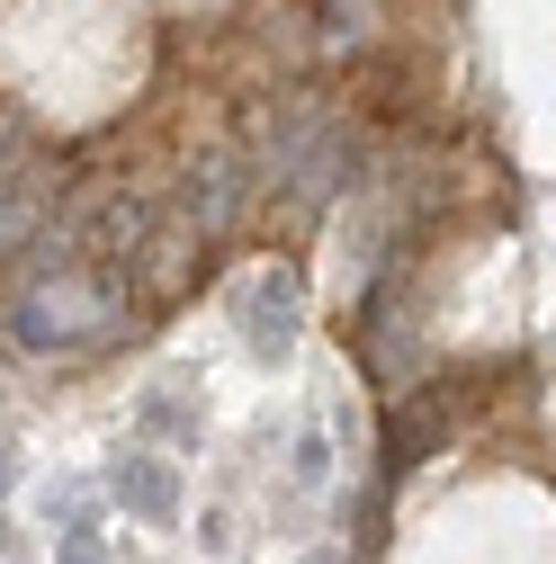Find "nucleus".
<instances>
[{
	"label": "nucleus",
	"instance_id": "obj_4",
	"mask_svg": "<svg viewBox=\"0 0 556 564\" xmlns=\"http://www.w3.org/2000/svg\"><path fill=\"white\" fill-rule=\"evenodd\" d=\"M108 492H117L145 529H171V520H180V475H171L162 457H145V448H126V457L108 466Z\"/></svg>",
	"mask_w": 556,
	"mask_h": 564
},
{
	"label": "nucleus",
	"instance_id": "obj_7",
	"mask_svg": "<svg viewBox=\"0 0 556 564\" xmlns=\"http://www.w3.org/2000/svg\"><path fill=\"white\" fill-rule=\"evenodd\" d=\"M145 431H171V440H197V412H180L171 394H145Z\"/></svg>",
	"mask_w": 556,
	"mask_h": 564
},
{
	"label": "nucleus",
	"instance_id": "obj_5",
	"mask_svg": "<svg viewBox=\"0 0 556 564\" xmlns=\"http://www.w3.org/2000/svg\"><path fill=\"white\" fill-rule=\"evenodd\" d=\"M90 502H99L90 484H54V492H45V529H82V520H90Z\"/></svg>",
	"mask_w": 556,
	"mask_h": 564
},
{
	"label": "nucleus",
	"instance_id": "obj_6",
	"mask_svg": "<svg viewBox=\"0 0 556 564\" xmlns=\"http://www.w3.org/2000/svg\"><path fill=\"white\" fill-rule=\"evenodd\" d=\"M54 564H117V555H108V538L82 520V529H63V538H54Z\"/></svg>",
	"mask_w": 556,
	"mask_h": 564
},
{
	"label": "nucleus",
	"instance_id": "obj_9",
	"mask_svg": "<svg viewBox=\"0 0 556 564\" xmlns=\"http://www.w3.org/2000/svg\"><path fill=\"white\" fill-rule=\"evenodd\" d=\"M10 484H19V457H10V448H0V502H10Z\"/></svg>",
	"mask_w": 556,
	"mask_h": 564
},
{
	"label": "nucleus",
	"instance_id": "obj_10",
	"mask_svg": "<svg viewBox=\"0 0 556 564\" xmlns=\"http://www.w3.org/2000/svg\"><path fill=\"white\" fill-rule=\"evenodd\" d=\"M306 564H341V555H306Z\"/></svg>",
	"mask_w": 556,
	"mask_h": 564
},
{
	"label": "nucleus",
	"instance_id": "obj_1",
	"mask_svg": "<svg viewBox=\"0 0 556 564\" xmlns=\"http://www.w3.org/2000/svg\"><path fill=\"white\" fill-rule=\"evenodd\" d=\"M252 188H260V180H252V153H197V162L180 171V197H171V216H180L197 242H225Z\"/></svg>",
	"mask_w": 556,
	"mask_h": 564
},
{
	"label": "nucleus",
	"instance_id": "obj_8",
	"mask_svg": "<svg viewBox=\"0 0 556 564\" xmlns=\"http://www.w3.org/2000/svg\"><path fill=\"white\" fill-rule=\"evenodd\" d=\"M323 466H332V448H323V431H306V440H297V475L323 484Z\"/></svg>",
	"mask_w": 556,
	"mask_h": 564
},
{
	"label": "nucleus",
	"instance_id": "obj_3",
	"mask_svg": "<svg viewBox=\"0 0 556 564\" xmlns=\"http://www.w3.org/2000/svg\"><path fill=\"white\" fill-rule=\"evenodd\" d=\"M413 394H423V403H395L386 412V484H404L413 466L449 440V394H431V386H413Z\"/></svg>",
	"mask_w": 556,
	"mask_h": 564
},
{
	"label": "nucleus",
	"instance_id": "obj_2",
	"mask_svg": "<svg viewBox=\"0 0 556 564\" xmlns=\"http://www.w3.org/2000/svg\"><path fill=\"white\" fill-rule=\"evenodd\" d=\"M297 305H306V296H297V269H288V260H269V269H252V278H243L234 323H243V349H252V359H269V368H278V359L297 349V323H306Z\"/></svg>",
	"mask_w": 556,
	"mask_h": 564
}]
</instances>
